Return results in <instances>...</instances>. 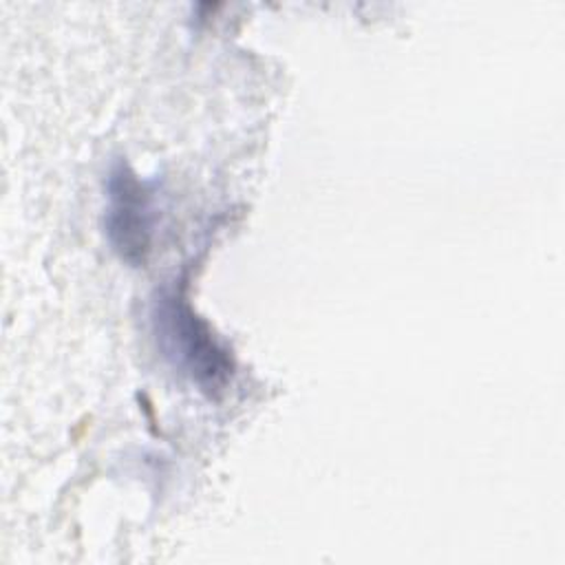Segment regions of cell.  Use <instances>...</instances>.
Masks as SVG:
<instances>
[{
	"label": "cell",
	"mask_w": 565,
	"mask_h": 565,
	"mask_svg": "<svg viewBox=\"0 0 565 565\" xmlns=\"http://www.w3.org/2000/svg\"><path fill=\"white\" fill-rule=\"evenodd\" d=\"M154 342L166 362L203 395L218 397L234 377V355L194 311L183 282L161 287L150 302Z\"/></svg>",
	"instance_id": "6da1fadb"
},
{
	"label": "cell",
	"mask_w": 565,
	"mask_h": 565,
	"mask_svg": "<svg viewBox=\"0 0 565 565\" xmlns=\"http://www.w3.org/2000/svg\"><path fill=\"white\" fill-rule=\"evenodd\" d=\"M154 190L126 161H115L106 177L104 230L117 256L139 267L148 260L154 238Z\"/></svg>",
	"instance_id": "7a4b0ae2"
}]
</instances>
